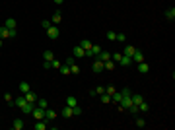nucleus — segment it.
<instances>
[{
	"instance_id": "nucleus-34",
	"label": "nucleus",
	"mask_w": 175,
	"mask_h": 130,
	"mask_svg": "<svg viewBox=\"0 0 175 130\" xmlns=\"http://www.w3.org/2000/svg\"><path fill=\"white\" fill-rule=\"evenodd\" d=\"M134 124H136L138 128H144V126H146V120H144V119H136V122H134Z\"/></svg>"
},
{
	"instance_id": "nucleus-10",
	"label": "nucleus",
	"mask_w": 175,
	"mask_h": 130,
	"mask_svg": "<svg viewBox=\"0 0 175 130\" xmlns=\"http://www.w3.org/2000/svg\"><path fill=\"white\" fill-rule=\"evenodd\" d=\"M119 64H123V66H130V64H132V57L121 54V60H119Z\"/></svg>"
},
{
	"instance_id": "nucleus-24",
	"label": "nucleus",
	"mask_w": 175,
	"mask_h": 130,
	"mask_svg": "<svg viewBox=\"0 0 175 130\" xmlns=\"http://www.w3.org/2000/svg\"><path fill=\"white\" fill-rule=\"evenodd\" d=\"M146 111H150V105L146 103V101H142V103L138 105V113H146Z\"/></svg>"
},
{
	"instance_id": "nucleus-25",
	"label": "nucleus",
	"mask_w": 175,
	"mask_h": 130,
	"mask_svg": "<svg viewBox=\"0 0 175 130\" xmlns=\"http://www.w3.org/2000/svg\"><path fill=\"white\" fill-rule=\"evenodd\" d=\"M58 70H61V74H64V76H68V74H70V66H68V64H61V68H58Z\"/></svg>"
},
{
	"instance_id": "nucleus-27",
	"label": "nucleus",
	"mask_w": 175,
	"mask_h": 130,
	"mask_svg": "<svg viewBox=\"0 0 175 130\" xmlns=\"http://www.w3.org/2000/svg\"><path fill=\"white\" fill-rule=\"evenodd\" d=\"M35 103H37V107H41V109H47V99H43V97H41V99H39V97H37V101H35Z\"/></svg>"
},
{
	"instance_id": "nucleus-15",
	"label": "nucleus",
	"mask_w": 175,
	"mask_h": 130,
	"mask_svg": "<svg viewBox=\"0 0 175 130\" xmlns=\"http://www.w3.org/2000/svg\"><path fill=\"white\" fill-rule=\"evenodd\" d=\"M24 126H25V122H24L21 119H16V120H14V124H12V128H14V130H21Z\"/></svg>"
},
{
	"instance_id": "nucleus-21",
	"label": "nucleus",
	"mask_w": 175,
	"mask_h": 130,
	"mask_svg": "<svg viewBox=\"0 0 175 130\" xmlns=\"http://www.w3.org/2000/svg\"><path fill=\"white\" fill-rule=\"evenodd\" d=\"M33 109H35V105H33V103H25L24 107H21V111H24L25 115H31V111H33Z\"/></svg>"
},
{
	"instance_id": "nucleus-39",
	"label": "nucleus",
	"mask_w": 175,
	"mask_h": 130,
	"mask_svg": "<svg viewBox=\"0 0 175 130\" xmlns=\"http://www.w3.org/2000/svg\"><path fill=\"white\" fill-rule=\"evenodd\" d=\"M115 41H119V43H125V33H117Z\"/></svg>"
},
{
	"instance_id": "nucleus-3",
	"label": "nucleus",
	"mask_w": 175,
	"mask_h": 130,
	"mask_svg": "<svg viewBox=\"0 0 175 130\" xmlns=\"http://www.w3.org/2000/svg\"><path fill=\"white\" fill-rule=\"evenodd\" d=\"M91 70H94L95 74L103 72V70H105V68H103V62H101L99 58H94V62H91Z\"/></svg>"
},
{
	"instance_id": "nucleus-6",
	"label": "nucleus",
	"mask_w": 175,
	"mask_h": 130,
	"mask_svg": "<svg viewBox=\"0 0 175 130\" xmlns=\"http://www.w3.org/2000/svg\"><path fill=\"white\" fill-rule=\"evenodd\" d=\"M57 119V111H53V109H45V120H54Z\"/></svg>"
},
{
	"instance_id": "nucleus-28",
	"label": "nucleus",
	"mask_w": 175,
	"mask_h": 130,
	"mask_svg": "<svg viewBox=\"0 0 175 130\" xmlns=\"http://www.w3.org/2000/svg\"><path fill=\"white\" fill-rule=\"evenodd\" d=\"M101 93H105V87L103 86H97L95 89H91V95H101Z\"/></svg>"
},
{
	"instance_id": "nucleus-1",
	"label": "nucleus",
	"mask_w": 175,
	"mask_h": 130,
	"mask_svg": "<svg viewBox=\"0 0 175 130\" xmlns=\"http://www.w3.org/2000/svg\"><path fill=\"white\" fill-rule=\"evenodd\" d=\"M12 37H16V29H8L6 25H0V39H12Z\"/></svg>"
},
{
	"instance_id": "nucleus-17",
	"label": "nucleus",
	"mask_w": 175,
	"mask_h": 130,
	"mask_svg": "<svg viewBox=\"0 0 175 130\" xmlns=\"http://www.w3.org/2000/svg\"><path fill=\"white\" fill-rule=\"evenodd\" d=\"M33 128L35 130H45V128H47V120H45V119L43 120H37V122L33 124Z\"/></svg>"
},
{
	"instance_id": "nucleus-41",
	"label": "nucleus",
	"mask_w": 175,
	"mask_h": 130,
	"mask_svg": "<svg viewBox=\"0 0 175 130\" xmlns=\"http://www.w3.org/2000/svg\"><path fill=\"white\" fill-rule=\"evenodd\" d=\"M115 37H117L115 31H107V39H109V41H115Z\"/></svg>"
},
{
	"instance_id": "nucleus-8",
	"label": "nucleus",
	"mask_w": 175,
	"mask_h": 130,
	"mask_svg": "<svg viewBox=\"0 0 175 130\" xmlns=\"http://www.w3.org/2000/svg\"><path fill=\"white\" fill-rule=\"evenodd\" d=\"M25 103H27V101H25V97H24V95H18V97H16V101H14V107L21 109V107H24Z\"/></svg>"
},
{
	"instance_id": "nucleus-37",
	"label": "nucleus",
	"mask_w": 175,
	"mask_h": 130,
	"mask_svg": "<svg viewBox=\"0 0 175 130\" xmlns=\"http://www.w3.org/2000/svg\"><path fill=\"white\" fill-rule=\"evenodd\" d=\"M80 72V68H78V64L74 62V64H70V74H78Z\"/></svg>"
},
{
	"instance_id": "nucleus-11",
	"label": "nucleus",
	"mask_w": 175,
	"mask_h": 130,
	"mask_svg": "<svg viewBox=\"0 0 175 130\" xmlns=\"http://www.w3.org/2000/svg\"><path fill=\"white\" fill-rule=\"evenodd\" d=\"M61 20H62V14H61V10H57V12L53 14V18H51V21H53L54 25H58V24H61Z\"/></svg>"
},
{
	"instance_id": "nucleus-30",
	"label": "nucleus",
	"mask_w": 175,
	"mask_h": 130,
	"mask_svg": "<svg viewBox=\"0 0 175 130\" xmlns=\"http://www.w3.org/2000/svg\"><path fill=\"white\" fill-rule=\"evenodd\" d=\"M99 97H101V103H105V105L111 103V95H109V93H101Z\"/></svg>"
},
{
	"instance_id": "nucleus-22",
	"label": "nucleus",
	"mask_w": 175,
	"mask_h": 130,
	"mask_svg": "<svg viewBox=\"0 0 175 130\" xmlns=\"http://www.w3.org/2000/svg\"><path fill=\"white\" fill-rule=\"evenodd\" d=\"M62 117L64 119H70V117H74V115H72V107H64V109H62Z\"/></svg>"
},
{
	"instance_id": "nucleus-40",
	"label": "nucleus",
	"mask_w": 175,
	"mask_h": 130,
	"mask_svg": "<svg viewBox=\"0 0 175 130\" xmlns=\"http://www.w3.org/2000/svg\"><path fill=\"white\" fill-rule=\"evenodd\" d=\"M51 64H53V68H61V60H57V58H53V60H51Z\"/></svg>"
},
{
	"instance_id": "nucleus-43",
	"label": "nucleus",
	"mask_w": 175,
	"mask_h": 130,
	"mask_svg": "<svg viewBox=\"0 0 175 130\" xmlns=\"http://www.w3.org/2000/svg\"><path fill=\"white\" fill-rule=\"evenodd\" d=\"M121 93H123V95H125V97H130V95H132V91H130V89H128V87H125V89H123V91H121Z\"/></svg>"
},
{
	"instance_id": "nucleus-26",
	"label": "nucleus",
	"mask_w": 175,
	"mask_h": 130,
	"mask_svg": "<svg viewBox=\"0 0 175 130\" xmlns=\"http://www.w3.org/2000/svg\"><path fill=\"white\" fill-rule=\"evenodd\" d=\"M134 50H136V47H132V45H127V47H125V54H127V57H132V54H134Z\"/></svg>"
},
{
	"instance_id": "nucleus-19",
	"label": "nucleus",
	"mask_w": 175,
	"mask_h": 130,
	"mask_svg": "<svg viewBox=\"0 0 175 130\" xmlns=\"http://www.w3.org/2000/svg\"><path fill=\"white\" fill-rule=\"evenodd\" d=\"M130 99H132V103H134V105H140L142 101H144V97L138 95V93H132V95H130Z\"/></svg>"
},
{
	"instance_id": "nucleus-7",
	"label": "nucleus",
	"mask_w": 175,
	"mask_h": 130,
	"mask_svg": "<svg viewBox=\"0 0 175 130\" xmlns=\"http://www.w3.org/2000/svg\"><path fill=\"white\" fill-rule=\"evenodd\" d=\"M72 54H74V58H82V57H86V50L78 45V47H74V50H72Z\"/></svg>"
},
{
	"instance_id": "nucleus-18",
	"label": "nucleus",
	"mask_w": 175,
	"mask_h": 130,
	"mask_svg": "<svg viewBox=\"0 0 175 130\" xmlns=\"http://www.w3.org/2000/svg\"><path fill=\"white\" fill-rule=\"evenodd\" d=\"M165 18H167L169 21H173V20H175V8H173V6L165 10Z\"/></svg>"
},
{
	"instance_id": "nucleus-44",
	"label": "nucleus",
	"mask_w": 175,
	"mask_h": 130,
	"mask_svg": "<svg viewBox=\"0 0 175 130\" xmlns=\"http://www.w3.org/2000/svg\"><path fill=\"white\" fill-rule=\"evenodd\" d=\"M74 62H76V58H74V57H70V58L64 60V64H68V66H70V64H74Z\"/></svg>"
},
{
	"instance_id": "nucleus-33",
	"label": "nucleus",
	"mask_w": 175,
	"mask_h": 130,
	"mask_svg": "<svg viewBox=\"0 0 175 130\" xmlns=\"http://www.w3.org/2000/svg\"><path fill=\"white\" fill-rule=\"evenodd\" d=\"M72 115H74V117H80V115H82V109H80V107H72Z\"/></svg>"
},
{
	"instance_id": "nucleus-29",
	"label": "nucleus",
	"mask_w": 175,
	"mask_h": 130,
	"mask_svg": "<svg viewBox=\"0 0 175 130\" xmlns=\"http://www.w3.org/2000/svg\"><path fill=\"white\" fill-rule=\"evenodd\" d=\"M53 58H54L53 50H45V53H43V60H53Z\"/></svg>"
},
{
	"instance_id": "nucleus-16",
	"label": "nucleus",
	"mask_w": 175,
	"mask_h": 130,
	"mask_svg": "<svg viewBox=\"0 0 175 130\" xmlns=\"http://www.w3.org/2000/svg\"><path fill=\"white\" fill-rule=\"evenodd\" d=\"M80 47L84 49V50H90L91 47H94V43H91V41H88V39H82V41H80Z\"/></svg>"
},
{
	"instance_id": "nucleus-36",
	"label": "nucleus",
	"mask_w": 175,
	"mask_h": 130,
	"mask_svg": "<svg viewBox=\"0 0 175 130\" xmlns=\"http://www.w3.org/2000/svg\"><path fill=\"white\" fill-rule=\"evenodd\" d=\"M41 25H43L45 29H49V27H51V25H54V24H53L51 20H43V21H41Z\"/></svg>"
},
{
	"instance_id": "nucleus-32",
	"label": "nucleus",
	"mask_w": 175,
	"mask_h": 130,
	"mask_svg": "<svg viewBox=\"0 0 175 130\" xmlns=\"http://www.w3.org/2000/svg\"><path fill=\"white\" fill-rule=\"evenodd\" d=\"M4 101H6L8 105L14 107V99H12V93H4Z\"/></svg>"
},
{
	"instance_id": "nucleus-38",
	"label": "nucleus",
	"mask_w": 175,
	"mask_h": 130,
	"mask_svg": "<svg viewBox=\"0 0 175 130\" xmlns=\"http://www.w3.org/2000/svg\"><path fill=\"white\" fill-rule=\"evenodd\" d=\"M115 91H117V89H115V86H107V87H105V93H109V95H113Z\"/></svg>"
},
{
	"instance_id": "nucleus-2",
	"label": "nucleus",
	"mask_w": 175,
	"mask_h": 130,
	"mask_svg": "<svg viewBox=\"0 0 175 130\" xmlns=\"http://www.w3.org/2000/svg\"><path fill=\"white\" fill-rule=\"evenodd\" d=\"M58 35H61V31H58V27H57V25H51L49 29H47V37H49L51 41L58 39Z\"/></svg>"
},
{
	"instance_id": "nucleus-4",
	"label": "nucleus",
	"mask_w": 175,
	"mask_h": 130,
	"mask_svg": "<svg viewBox=\"0 0 175 130\" xmlns=\"http://www.w3.org/2000/svg\"><path fill=\"white\" fill-rule=\"evenodd\" d=\"M31 115H33V119H35V120H43V119H45V109L37 107V109L31 111Z\"/></svg>"
},
{
	"instance_id": "nucleus-31",
	"label": "nucleus",
	"mask_w": 175,
	"mask_h": 130,
	"mask_svg": "<svg viewBox=\"0 0 175 130\" xmlns=\"http://www.w3.org/2000/svg\"><path fill=\"white\" fill-rule=\"evenodd\" d=\"M103 68H105V70H109V72H111L113 68H115V62H113V60H107V62H103Z\"/></svg>"
},
{
	"instance_id": "nucleus-9",
	"label": "nucleus",
	"mask_w": 175,
	"mask_h": 130,
	"mask_svg": "<svg viewBox=\"0 0 175 130\" xmlns=\"http://www.w3.org/2000/svg\"><path fill=\"white\" fill-rule=\"evenodd\" d=\"M18 89H20V93L24 95V93H27V91H31V87H29V83H27V82H20Z\"/></svg>"
},
{
	"instance_id": "nucleus-42",
	"label": "nucleus",
	"mask_w": 175,
	"mask_h": 130,
	"mask_svg": "<svg viewBox=\"0 0 175 130\" xmlns=\"http://www.w3.org/2000/svg\"><path fill=\"white\" fill-rule=\"evenodd\" d=\"M43 68H45V70H51V68H53V64H51V60H45V62H43Z\"/></svg>"
},
{
	"instance_id": "nucleus-12",
	"label": "nucleus",
	"mask_w": 175,
	"mask_h": 130,
	"mask_svg": "<svg viewBox=\"0 0 175 130\" xmlns=\"http://www.w3.org/2000/svg\"><path fill=\"white\" fill-rule=\"evenodd\" d=\"M132 62H144V54L140 53V50H134V54H132Z\"/></svg>"
},
{
	"instance_id": "nucleus-23",
	"label": "nucleus",
	"mask_w": 175,
	"mask_h": 130,
	"mask_svg": "<svg viewBox=\"0 0 175 130\" xmlns=\"http://www.w3.org/2000/svg\"><path fill=\"white\" fill-rule=\"evenodd\" d=\"M4 25H6L8 29H16V20H14V18H8V20L4 21Z\"/></svg>"
},
{
	"instance_id": "nucleus-35",
	"label": "nucleus",
	"mask_w": 175,
	"mask_h": 130,
	"mask_svg": "<svg viewBox=\"0 0 175 130\" xmlns=\"http://www.w3.org/2000/svg\"><path fill=\"white\" fill-rule=\"evenodd\" d=\"M91 53H94V57H97V54L101 53V47L99 45H94V47H91Z\"/></svg>"
},
{
	"instance_id": "nucleus-5",
	"label": "nucleus",
	"mask_w": 175,
	"mask_h": 130,
	"mask_svg": "<svg viewBox=\"0 0 175 130\" xmlns=\"http://www.w3.org/2000/svg\"><path fill=\"white\" fill-rule=\"evenodd\" d=\"M95 58H99L101 62H107V60H111V53H107V50H103V49H101V53H99Z\"/></svg>"
},
{
	"instance_id": "nucleus-14",
	"label": "nucleus",
	"mask_w": 175,
	"mask_h": 130,
	"mask_svg": "<svg viewBox=\"0 0 175 130\" xmlns=\"http://www.w3.org/2000/svg\"><path fill=\"white\" fill-rule=\"evenodd\" d=\"M138 72H140V74H148L150 72V66L146 62H138Z\"/></svg>"
},
{
	"instance_id": "nucleus-20",
	"label": "nucleus",
	"mask_w": 175,
	"mask_h": 130,
	"mask_svg": "<svg viewBox=\"0 0 175 130\" xmlns=\"http://www.w3.org/2000/svg\"><path fill=\"white\" fill-rule=\"evenodd\" d=\"M66 105H68V107H76V105H78V99H76L74 95H68V97H66Z\"/></svg>"
},
{
	"instance_id": "nucleus-45",
	"label": "nucleus",
	"mask_w": 175,
	"mask_h": 130,
	"mask_svg": "<svg viewBox=\"0 0 175 130\" xmlns=\"http://www.w3.org/2000/svg\"><path fill=\"white\" fill-rule=\"evenodd\" d=\"M53 2H54V4H57V6H61V4L64 2V0H53Z\"/></svg>"
},
{
	"instance_id": "nucleus-46",
	"label": "nucleus",
	"mask_w": 175,
	"mask_h": 130,
	"mask_svg": "<svg viewBox=\"0 0 175 130\" xmlns=\"http://www.w3.org/2000/svg\"><path fill=\"white\" fill-rule=\"evenodd\" d=\"M0 47H2V39H0Z\"/></svg>"
},
{
	"instance_id": "nucleus-13",
	"label": "nucleus",
	"mask_w": 175,
	"mask_h": 130,
	"mask_svg": "<svg viewBox=\"0 0 175 130\" xmlns=\"http://www.w3.org/2000/svg\"><path fill=\"white\" fill-rule=\"evenodd\" d=\"M24 97H25L27 103H35V101H37V95H35L33 91H27V93H24Z\"/></svg>"
}]
</instances>
